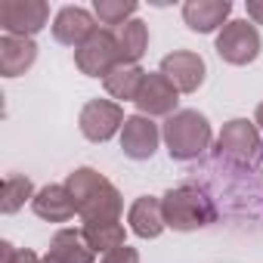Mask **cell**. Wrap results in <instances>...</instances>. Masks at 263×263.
Listing matches in <instances>:
<instances>
[{
	"mask_svg": "<svg viewBox=\"0 0 263 263\" xmlns=\"http://www.w3.org/2000/svg\"><path fill=\"white\" fill-rule=\"evenodd\" d=\"M65 186H68V192L78 204V217L84 223H90V220H121L124 198H121L118 186L111 180H105L99 171L78 167V171L68 174Z\"/></svg>",
	"mask_w": 263,
	"mask_h": 263,
	"instance_id": "cell-1",
	"label": "cell"
},
{
	"mask_svg": "<svg viewBox=\"0 0 263 263\" xmlns=\"http://www.w3.org/2000/svg\"><path fill=\"white\" fill-rule=\"evenodd\" d=\"M161 137L174 161H195L211 149L214 130H211L208 115H201L198 108H180L177 115L164 121Z\"/></svg>",
	"mask_w": 263,
	"mask_h": 263,
	"instance_id": "cell-2",
	"label": "cell"
},
{
	"mask_svg": "<svg viewBox=\"0 0 263 263\" xmlns=\"http://www.w3.org/2000/svg\"><path fill=\"white\" fill-rule=\"evenodd\" d=\"M164 223L174 232H195L211 223H217V204L214 198L198 186H174L161 195Z\"/></svg>",
	"mask_w": 263,
	"mask_h": 263,
	"instance_id": "cell-3",
	"label": "cell"
},
{
	"mask_svg": "<svg viewBox=\"0 0 263 263\" xmlns=\"http://www.w3.org/2000/svg\"><path fill=\"white\" fill-rule=\"evenodd\" d=\"M260 137H263V134L257 130L254 121H248V118H232V121L223 124L214 152H217L220 161H226V164H232V167H251V164L260 158V152H263V140H260Z\"/></svg>",
	"mask_w": 263,
	"mask_h": 263,
	"instance_id": "cell-4",
	"label": "cell"
},
{
	"mask_svg": "<svg viewBox=\"0 0 263 263\" xmlns=\"http://www.w3.org/2000/svg\"><path fill=\"white\" fill-rule=\"evenodd\" d=\"M260 31L251 19H229L214 44L217 56L226 65H251L260 56Z\"/></svg>",
	"mask_w": 263,
	"mask_h": 263,
	"instance_id": "cell-5",
	"label": "cell"
},
{
	"mask_svg": "<svg viewBox=\"0 0 263 263\" xmlns=\"http://www.w3.org/2000/svg\"><path fill=\"white\" fill-rule=\"evenodd\" d=\"M74 65L81 68V74L87 78H105L115 65H121V50H118V37L108 28H96L78 50H74Z\"/></svg>",
	"mask_w": 263,
	"mask_h": 263,
	"instance_id": "cell-6",
	"label": "cell"
},
{
	"mask_svg": "<svg viewBox=\"0 0 263 263\" xmlns=\"http://www.w3.org/2000/svg\"><path fill=\"white\" fill-rule=\"evenodd\" d=\"M50 25V7L44 0H0V28L13 37H34Z\"/></svg>",
	"mask_w": 263,
	"mask_h": 263,
	"instance_id": "cell-7",
	"label": "cell"
},
{
	"mask_svg": "<svg viewBox=\"0 0 263 263\" xmlns=\"http://www.w3.org/2000/svg\"><path fill=\"white\" fill-rule=\"evenodd\" d=\"M124 108L115 99H90L78 115V127L90 143H108L124 127Z\"/></svg>",
	"mask_w": 263,
	"mask_h": 263,
	"instance_id": "cell-8",
	"label": "cell"
},
{
	"mask_svg": "<svg viewBox=\"0 0 263 263\" xmlns=\"http://www.w3.org/2000/svg\"><path fill=\"white\" fill-rule=\"evenodd\" d=\"M161 143V127L146 118V115H127L124 127H121V152L130 161H149L158 152Z\"/></svg>",
	"mask_w": 263,
	"mask_h": 263,
	"instance_id": "cell-9",
	"label": "cell"
},
{
	"mask_svg": "<svg viewBox=\"0 0 263 263\" xmlns=\"http://www.w3.org/2000/svg\"><path fill=\"white\" fill-rule=\"evenodd\" d=\"M177 102H180V90L161 71H146V81H143V87L137 93V102H134L140 108V115H146V118H171V115L180 111Z\"/></svg>",
	"mask_w": 263,
	"mask_h": 263,
	"instance_id": "cell-10",
	"label": "cell"
},
{
	"mask_svg": "<svg viewBox=\"0 0 263 263\" xmlns=\"http://www.w3.org/2000/svg\"><path fill=\"white\" fill-rule=\"evenodd\" d=\"M180 93H195L201 84H204V78H208V65H204V59L198 56V53H192V50H174V53H167L164 59H161V68H158Z\"/></svg>",
	"mask_w": 263,
	"mask_h": 263,
	"instance_id": "cell-11",
	"label": "cell"
},
{
	"mask_svg": "<svg viewBox=\"0 0 263 263\" xmlns=\"http://www.w3.org/2000/svg\"><path fill=\"white\" fill-rule=\"evenodd\" d=\"M229 16H232L229 0H189V4H183V22L195 34H214V31L220 34Z\"/></svg>",
	"mask_w": 263,
	"mask_h": 263,
	"instance_id": "cell-12",
	"label": "cell"
},
{
	"mask_svg": "<svg viewBox=\"0 0 263 263\" xmlns=\"http://www.w3.org/2000/svg\"><path fill=\"white\" fill-rule=\"evenodd\" d=\"M50 28H53L56 44L78 50L99 25H96V16H93L90 10H84V7H62V10L56 13V19H53Z\"/></svg>",
	"mask_w": 263,
	"mask_h": 263,
	"instance_id": "cell-13",
	"label": "cell"
},
{
	"mask_svg": "<svg viewBox=\"0 0 263 263\" xmlns=\"http://www.w3.org/2000/svg\"><path fill=\"white\" fill-rule=\"evenodd\" d=\"M31 211L47 223H68L78 214V204H74L65 183H50V186L37 189V195L31 201Z\"/></svg>",
	"mask_w": 263,
	"mask_h": 263,
	"instance_id": "cell-14",
	"label": "cell"
},
{
	"mask_svg": "<svg viewBox=\"0 0 263 263\" xmlns=\"http://www.w3.org/2000/svg\"><path fill=\"white\" fill-rule=\"evenodd\" d=\"M37 62V44L34 37H0V74L4 78H19Z\"/></svg>",
	"mask_w": 263,
	"mask_h": 263,
	"instance_id": "cell-15",
	"label": "cell"
},
{
	"mask_svg": "<svg viewBox=\"0 0 263 263\" xmlns=\"http://www.w3.org/2000/svg\"><path fill=\"white\" fill-rule=\"evenodd\" d=\"M127 223H130V232L140 235V238H158L167 223H164V211H161V198L155 195H140L127 211Z\"/></svg>",
	"mask_w": 263,
	"mask_h": 263,
	"instance_id": "cell-16",
	"label": "cell"
},
{
	"mask_svg": "<svg viewBox=\"0 0 263 263\" xmlns=\"http://www.w3.org/2000/svg\"><path fill=\"white\" fill-rule=\"evenodd\" d=\"M44 257L53 260V263H93L96 251L87 245L81 229H59L50 238V248H47Z\"/></svg>",
	"mask_w": 263,
	"mask_h": 263,
	"instance_id": "cell-17",
	"label": "cell"
},
{
	"mask_svg": "<svg viewBox=\"0 0 263 263\" xmlns=\"http://www.w3.org/2000/svg\"><path fill=\"white\" fill-rule=\"evenodd\" d=\"M143 81H146V71H143L140 65H127V62H121V65H115V68L102 78V87H105V93H108L111 99L137 102V93H140Z\"/></svg>",
	"mask_w": 263,
	"mask_h": 263,
	"instance_id": "cell-18",
	"label": "cell"
},
{
	"mask_svg": "<svg viewBox=\"0 0 263 263\" xmlns=\"http://www.w3.org/2000/svg\"><path fill=\"white\" fill-rule=\"evenodd\" d=\"M81 232H84V238H87V245L96 251V254H111L115 248H124L127 241V232H124V223L121 220H90V223H84L81 226Z\"/></svg>",
	"mask_w": 263,
	"mask_h": 263,
	"instance_id": "cell-19",
	"label": "cell"
},
{
	"mask_svg": "<svg viewBox=\"0 0 263 263\" xmlns=\"http://www.w3.org/2000/svg\"><path fill=\"white\" fill-rule=\"evenodd\" d=\"M115 37H118L121 62L140 65V59H143L146 50H149V25H146L143 19H130V22H124V25L115 31Z\"/></svg>",
	"mask_w": 263,
	"mask_h": 263,
	"instance_id": "cell-20",
	"label": "cell"
},
{
	"mask_svg": "<svg viewBox=\"0 0 263 263\" xmlns=\"http://www.w3.org/2000/svg\"><path fill=\"white\" fill-rule=\"evenodd\" d=\"M93 16L102 28L118 31L124 22L137 19V0H96L93 4Z\"/></svg>",
	"mask_w": 263,
	"mask_h": 263,
	"instance_id": "cell-21",
	"label": "cell"
},
{
	"mask_svg": "<svg viewBox=\"0 0 263 263\" xmlns=\"http://www.w3.org/2000/svg\"><path fill=\"white\" fill-rule=\"evenodd\" d=\"M37 189L25 174H7L4 180V198H0V211L4 214H16L25 208V201H34Z\"/></svg>",
	"mask_w": 263,
	"mask_h": 263,
	"instance_id": "cell-22",
	"label": "cell"
},
{
	"mask_svg": "<svg viewBox=\"0 0 263 263\" xmlns=\"http://www.w3.org/2000/svg\"><path fill=\"white\" fill-rule=\"evenodd\" d=\"M99 263H140V254H137V248H115L111 254H105Z\"/></svg>",
	"mask_w": 263,
	"mask_h": 263,
	"instance_id": "cell-23",
	"label": "cell"
},
{
	"mask_svg": "<svg viewBox=\"0 0 263 263\" xmlns=\"http://www.w3.org/2000/svg\"><path fill=\"white\" fill-rule=\"evenodd\" d=\"M245 10H248V19L254 25H263V0H248Z\"/></svg>",
	"mask_w": 263,
	"mask_h": 263,
	"instance_id": "cell-24",
	"label": "cell"
},
{
	"mask_svg": "<svg viewBox=\"0 0 263 263\" xmlns=\"http://www.w3.org/2000/svg\"><path fill=\"white\" fill-rule=\"evenodd\" d=\"M44 257H37L34 251H28V248H19L16 251V257H13V263H41Z\"/></svg>",
	"mask_w": 263,
	"mask_h": 263,
	"instance_id": "cell-25",
	"label": "cell"
},
{
	"mask_svg": "<svg viewBox=\"0 0 263 263\" xmlns=\"http://www.w3.org/2000/svg\"><path fill=\"white\" fill-rule=\"evenodd\" d=\"M254 124H257V130L263 134V102L257 105V111H254Z\"/></svg>",
	"mask_w": 263,
	"mask_h": 263,
	"instance_id": "cell-26",
	"label": "cell"
},
{
	"mask_svg": "<svg viewBox=\"0 0 263 263\" xmlns=\"http://www.w3.org/2000/svg\"><path fill=\"white\" fill-rule=\"evenodd\" d=\"M41 263H53V260H47V257H44V260H41Z\"/></svg>",
	"mask_w": 263,
	"mask_h": 263,
	"instance_id": "cell-27",
	"label": "cell"
}]
</instances>
